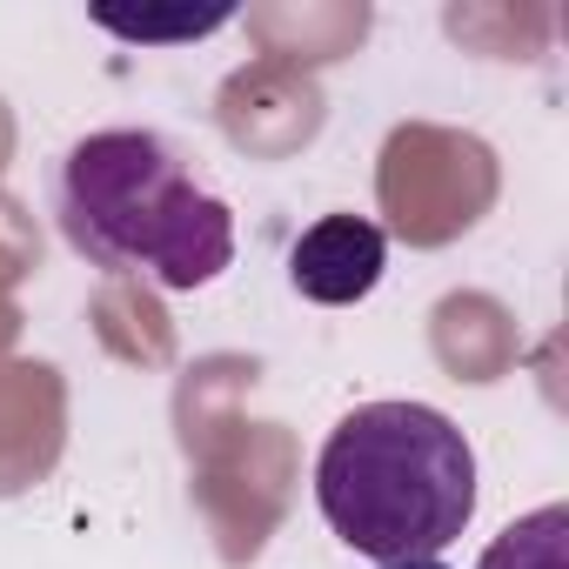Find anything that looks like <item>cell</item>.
Returning <instances> with one entry per match:
<instances>
[{
  "label": "cell",
  "mask_w": 569,
  "mask_h": 569,
  "mask_svg": "<svg viewBox=\"0 0 569 569\" xmlns=\"http://www.w3.org/2000/svg\"><path fill=\"white\" fill-rule=\"evenodd\" d=\"M61 228L114 274L154 289H208L234 261V214L194 161L154 128H101L61 161Z\"/></svg>",
  "instance_id": "6da1fadb"
},
{
  "label": "cell",
  "mask_w": 569,
  "mask_h": 569,
  "mask_svg": "<svg viewBox=\"0 0 569 569\" xmlns=\"http://www.w3.org/2000/svg\"><path fill=\"white\" fill-rule=\"evenodd\" d=\"M389 268V241L376 221L362 214H322L296 248H289V281L302 302H322V309H349L362 302Z\"/></svg>",
  "instance_id": "3957f363"
},
{
  "label": "cell",
  "mask_w": 569,
  "mask_h": 569,
  "mask_svg": "<svg viewBox=\"0 0 569 569\" xmlns=\"http://www.w3.org/2000/svg\"><path fill=\"white\" fill-rule=\"evenodd\" d=\"M234 8H208V14H114V8H94V21L121 41H201L228 21Z\"/></svg>",
  "instance_id": "5b68a950"
},
{
  "label": "cell",
  "mask_w": 569,
  "mask_h": 569,
  "mask_svg": "<svg viewBox=\"0 0 569 569\" xmlns=\"http://www.w3.org/2000/svg\"><path fill=\"white\" fill-rule=\"evenodd\" d=\"M562 529H569V509L549 502V509L522 516L516 529H502L476 569H562Z\"/></svg>",
  "instance_id": "277c9868"
},
{
  "label": "cell",
  "mask_w": 569,
  "mask_h": 569,
  "mask_svg": "<svg viewBox=\"0 0 569 569\" xmlns=\"http://www.w3.org/2000/svg\"><path fill=\"white\" fill-rule=\"evenodd\" d=\"M316 502L349 549L436 562L476 516V449L429 402H362L322 442Z\"/></svg>",
  "instance_id": "7a4b0ae2"
},
{
  "label": "cell",
  "mask_w": 569,
  "mask_h": 569,
  "mask_svg": "<svg viewBox=\"0 0 569 569\" xmlns=\"http://www.w3.org/2000/svg\"><path fill=\"white\" fill-rule=\"evenodd\" d=\"M382 569H442V562H382Z\"/></svg>",
  "instance_id": "8992f818"
}]
</instances>
